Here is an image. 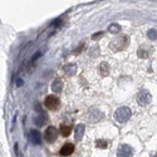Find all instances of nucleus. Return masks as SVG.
Here are the masks:
<instances>
[{
	"label": "nucleus",
	"mask_w": 157,
	"mask_h": 157,
	"mask_svg": "<svg viewBox=\"0 0 157 157\" xmlns=\"http://www.w3.org/2000/svg\"><path fill=\"white\" fill-rule=\"evenodd\" d=\"M128 43H130V38L127 35L117 37L109 43V49L113 52H121L128 47Z\"/></svg>",
	"instance_id": "1"
},
{
	"label": "nucleus",
	"mask_w": 157,
	"mask_h": 157,
	"mask_svg": "<svg viewBox=\"0 0 157 157\" xmlns=\"http://www.w3.org/2000/svg\"><path fill=\"white\" fill-rule=\"evenodd\" d=\"M132 116V111L128 107H120L116 111V120L121 123H126Z\"/></svg>",
	"instance_id": "2"
},
{
	"label": "nucleus",
	"mask_w": 157,
	"mask_h": 157,
	"mask_svg": "<svg viewBox=\"0 0 157 157\" xmlns=\"http://www.w3.org/2000/svg\"><path fill=\"white\" fill-rule=\"evenodd\" d=\"M151 101H152V96L147 89H142V90H139L138 92L137 102H138L139 106H147V104L151 103Z\"/></svg>",
	"instance_id": "3"
},
{
	"label": "nucleus",
	"mask_w": 157,
	"mask_h": 157,
	"mask_svg": "<svg viewBox=\"0 0 157 157\" xmlns=\"http://www.w3.org/2000/svg\"><path fill=\"white\" fill-rule=\"evenodd\" d=\"M44 104L49 111H57L58 108L60 107V101H59L58 97L52 94V96H48L47 98H45Z\"/></svg>",
	"instance_id": "4"
},
{
	"label": "nucleus",
	"mask_w": 157,
	"mask_h": 157,
	"mask_svg": "<svg viewBox=\"0 0 157 157\" xmlns=\"http://www.w3.org/2000/svg\"><path fill=\"white\" fill-rule=\"evenodd\" d=\"M133 153H135V150L132 148L130 145H126V143L120 145V147L117 150L118 157H132Z\"/></svg>",
	"instance_id": "5"
},
{
	"label": "nucleus",
	"mask_w": 157,
	"mask_h": 157,
	"mask_svg": "<svg viewBox=\"0 0 157 157\" xmlns=\"http://www.w3.org/2000/svg\"><path fill=\"white\" fill-rule=\"evenodd\" d=\"M58 135L59 132L55 127H53V126H50V127H48L47 130H45V133H44V138L47 142H49V143H53V142L55 141V139L58 138Z\"/></svg>",
	"instance_id": "6"
},
{
	"label": "nucleus",
	"mask_w": 157,
	"mask_h": 157,
	"mask_svg": "<svg viewBox=\"0 0 157 157\" xmlns=\"http://www.w3.org/2000/svg\"><path fill=\"white\" fill-rule=\"evenodd\" d=\"M88 118L90 122L96 123V122H99L103 118V113L99 109H97V108H90L88 112Z\"/></svg>",
	"instance_id": "7"
},
{
	"label": "nucleus",
	"mask_w": 157,
	"mask_h": 157,
	"mask_svg": "<svg viewBox=\"0 0 157 157\" xmlns=\"http://www.w3.org/2000/svg\"><path fill=\"white\" fill-rule=\"evenodd\" d=\"M74 145L72 143V142H67V143L63 145V147L60 148V151H59V155L63 156V157H67V156H71L73 152H74Z\"/></svg>",
	"instance_id": "8"
},
{
	"label": "nucleus",
	"mask_w": 157,
	"mask_h": 157,
	"mask_svg": "<svg viewBox=\"0 0 157 157\" xmlns=\"http://www.w3.org/2000/svg\"><path fill=\"white\" fill-rule=\"evenodd\" d=\"M29 138H30V142L33 145H40L41 143V135H40L39 131L31 130L29 132Z\"/></svg>",
	"instance_id": "9"
},
{
	"label": "nucleus",
	"mask_w": 157,
	"mask_h": 157,
	"mask_svg": "<svg viewBox=\"0 0 157 157\" xmlns=\"http://www.w3.org/2000/svg\"><path fill=\"white\" fill-rule=\"evenodd\" d=\"M150 53H151V48L146 47V45H142V47L138 48L137 50V55L141 59H147L150 57Z\"/></svg>",
	"instance_id": "10"
},
{
	"label": "nucleus",
	"mask_w": 157,
	"mask_h": 157,
	"mask_svg": "<svg viewBox=\"0 0 157 157\" xmlns=\"http://www.w3.org/2000/svg\"><path fill=\"white\" fill-rule=\"evenodd\" d=\"M34 122H35V124L38 127H41V126H44L48 122V114L44 112H40V114L34 120Z\"/></svg>",
	"instance_id": "11"
},
{
	"label": "nucleus",
	"mask_w": 157,
	"mask_h": 157,
	"mask_svg": "<svg viewBox=\"0 0 157 157\" xmlns=\"http://www.w3.org/2000/svg\"><path fill=\"white\" fill-rule=\"evenodd\" d=\"M84 130H86V127H84V124H78L75 127V135H74V138H75V141L77 142H79L81 139L83 138V135H84Z\"/></svg>",
	"instance_id": "12"
},
{
	"label": "nucleus",
	"mask_w": 157,
	"mask_h": 157,
	"mask_svg": "<svg viewBox=\"0 0 157 157\" xmlns=\"http://www.w3.org/2000/svg\"><path fill=\"white\" fill-rule=\"evenodd\" d=\"M98 72H99V74L102 75V77L108 75V73H109V65H108L107 62H102V63H101L99 67H98Z\"/></svg>",
	"instance_id": "13"
},
{
	"label": "nucleus",
	"mask_w": 157,
	"mask_h": 157,
	"mask_svg": "<svg viewBox=\"0 0 157 157\" xmlns=\"http://www.w3.org/2000/svg\"><path fill=\"white\" fill-rule=\"evenodd\" d=\"M59 133H60L63 137H68V136L72 133V127H71V126H68V124L62 123L60 128H59Z\"/></svg>",
	"instance_id": "14"
},
{
	"label": "nucleus",
	"mask_w": 157,
	"mask_h": 157,
	"mask_svg": "<svg viewBox=\"0 0 157 157\" xmlns=\"http://www.w3.org/2000/svg\"><path fill=\"white\" fill-rule=\"evenodd\" d=\"M63 69H64V73L67 75H74L75 73H77V65L73 64V63L64 65V68H63Z\"/></svg>",
	"instance_id": "15"
},
{
	"label": "nucleus",
	"mask_w": 157,
	"mask_h": 157,
	"mask_svg": "<svg viewBox=\"0 0 157 157\" xmlns=\"http://www.w3.org/2000/svg\"><path fill=\"white\" fill-rule=\"evenodd\" d=\"M52 90H53L54 93H60L63 90V82L60 79H57V81L53 82V84H52Z\"/></svg>",
	"instance_id": "16"
},
{
	"label": "nucleus",
	"mask_w": 157,
	"mask_h": 157,
	"mask_svg": "<svg viewBox=\"0 0 157 157\" xmlns=\"http://www.w3.org/2000/svg\"><path fill=\"white\" fill-rule=\"evenodd\" d=\"M121 29H122L121 25H120V24H117V23H112L109 27H108V31H109V33H112V34L120 33Z\"/></svg>",
	"instance_id": "17"
},
{
	"label": "nucleus",
	"mask_w": 157,
	"mask_h": 157,
	"mask_svg": "<svg viewBox=\"0 0 157 157\" xmlns=\"http://www.w3.org/2000/svg\"><path fill=\"white\" fill-rule=\"evenodd\" d=\"M96 146H97V148H107L108 147V142L106 141V139H97L96 141Z\"/></svg>",
	"instance_id": "18"
},
{
	"label": "nucleus",
	"mask_w": 157,
	"mask_h": 157,
	"mask_svg": "<svg viewBox=\"0 0 157 157\" xmlns=\"http://www.w3.org/2000/svg\"><path fill=\"white\" fill-rule=\"evenodd\" d=\"M147 37L150 40H156L157 39V30L156 29H150L147 31Z\"/></svg>",
	"instance_id": "19"
},
{
	"label": "nucleus",
	"mask_w": 157,
	"mask_h": 157,
	"mask_svg": "<svg viewBox=\"0 0 157 157\" xmlns=\"http://www.w3.org/2000/svg\"><path fill=\"white\" fill-rule=\"evenodd\" d=\"M84 45H86V44H84V41H82V43L79 44V47L77 48L75 50H73V53H74L75 55H77V54H79V53H81V52L83 50V48H84Z\"/></svg>",
	"instance_id": "20"
},
{
	"label": "nucleus",
	"mask_w": 157,
	"mask_h": 157,
	"mask_svg": "<svg viewBox=\"0 0 157 157\" xmlns=\"http://www.w3.org/2000/svg\"><path fill=\"white\" fill-rule=\"evenodd\" d=\"M102 37H103V31H98V33L94 34V35L92 37V39H93V40H98L99 38H102Z\"/></svg>",
	"instance_id": "21"
},
{
	"label": "nucleus",
	"mask_w": 157,
	"mask_h": 157,
	"mask_svg": "<svg viewBox=\"0 0 157 157\" xmlns=\"http://www.w3.org/2000/svg\"><path fill=\"white\" fill-rule=\"evenodd\" d=\"M22 84H23V81H22V79H18V82H16V86L20 87Z\"/></svg>",
	"instance_id": "22"
},
{
	"label": "nucleus",
	"mask_w": 157,
	"mask_h": 157,
	"mask_svg": "<svg viewBox=\"0 0 157 157\" xmlns=\"http://www.w3.org/2000/svg\"><path fill=\"white\" fill-rule=\"evenodd\" d=\"M153 157H157V153H156V155H155V156H153Z\"/></svg>",
	"instance_id": "23"
}]
</instances>
